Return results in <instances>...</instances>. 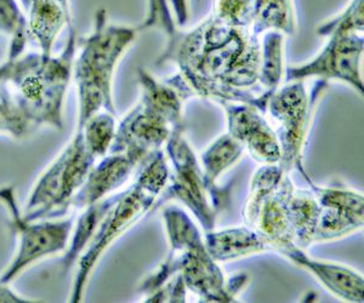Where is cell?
Returning <instances> with one entry per match:
<instances>
[{
	"label": "cell",
	"instance_id": "603a6c76",
	"mask_svg": "<svg viewBox=\"0 0 364 303\" xmlns=\"http://www.w3.org/2000/svg\"><path fill=\"white\" fill-rule=\"evenodd\" d=\"M363 0H351L350 4L338 16L319 25L317 34L323 38L360 34V32H363Z\"/></svg>",
	"mask_w": 364,
	"mask_h": 303
},
{
	"label": "cell",
	"instance_id": "ac0fdd59",
	"mask_svg": "<svg viewBox=\"0 0 364 303\" xmlns=\"http://www.w3.org/2000/svg\"><path fill=\"white\" fill-rule=\"evenodd\" d=\"M0 32L11 39L6 60H15L25 54L31 38L28 20L16 0H0Z\"/></svg>",
	"mask_w": 364,
	"mask_h": 303
},
{
	"label": "cell",
	"instance_id": "f1b7e54d",
	"mask_svg": "<svg viewBox=\"0 0 364 303\" xmlns=\"http://www.w3.org/2000/svg\"><path fill=\"white\" fill-rule=\"evenodd\" d=\"M31 1L32 0H20V3H21L22 6L25 9L26 11H27V9H28L29 4H31Z\"/></svg>",
	"mask_w": 364,
	"mask_h": 303
},
{
	"label": "cell",
	"instance_id": "44dd1931",
	"mask_svg": "<svg viewBox=\"0 0 364 303\" xmlns=\"http://www.w3.org/2000/svg\"><path fill=\"white\" fill-rule=\"evenodd\" d=\"M243 152V143L231 135H225L214 142L210 148L203 154V165L205 167L204 179L209 191L214 188V181L219 177L223 171L236 162Z\"/></svg>",
	"mask_w": 364,
	"mask_h": 303
},
{
	"label": "cell",
	"instance_id": "9a60e30c",
	"mask_svg": "<svg viewBox=\"0 0 364 303\" xmlns=\"http://www.w3.org/2000/svg\"><path fill=\"white\" fill-rule=\"evenodd\" d=\"M119 193L109 195L108 198L100 200L97 203L91 204L84 208L82 215L78 217L77 224L73 226V231L70 234V246H67L65 256L63 258V270H70L77 260L80 258L87 243L96 232L101 221L104 220L108 211L116 204Z\"/></svg>",
	"mask_w": 364,
	"mask_h": 303
},
{
	"label": "cell",
	"instance_id": "6da1fadb",
	"mask_svg": "<svg viewBox=\"0 0 364 303\" xmlns=\"http://www.w3.org/2000/svg\"><path fill=\"white\" fill-rule=\"evenodd\" d=\"M176 63L180 73L166 83L183 100L192 96L267 111L272 94L260 87L261 43L252 29L228 25L211 13L188 32L170 37L159 62Z\"/></svg>",
	"mask_w": 364,
	"mask_h": 303
},
{
	"label": "cell",
	"instance_id": "ffe728a7",
	"mask_svg": "<svg viewBox=\"0 0 364 303\" xmlns=\"http://www.w3.org/2000/svg\"><path fill=\"white\" fill-rule=\"evenodd\" d=\"M77 129L82 130L84 143L87 145V150L96 159L102 158L109 152L114 140L117 130L116 114L106 111L96 113L82 126H77Z\"/></svg>",
	"mask_w": 364,
	"mask_h": 303
},
{
	"label": "cell",
	"instance_id": "3957f363",
	"mask_svg": "<svg viewBox=\"0 0 364 303\" xmlns=\"http://www.w3.org/2000/svg\"><path fill=\"white\" fill-rule=\"evenodd\" d=\"M136 38V29L108 22L105 9L95 15L91 33L84 38L73 63V79L78 95V123L82 126L96 113L116 114L113 77L117 65Z\"/></svg>",
	"mask_w": 364,
	"mask_h": 303
},
{
	"label": "cell",
	"instance_id": "7402d4cb",
	"mask_svg": "<svg viewBox=\"0 0 364 303\" xmlns=\"http://www.w3.org/2000/svg\"><path fill=\"white\" fill-rule=\"evenodd\" d=\"M37 128L17 107L9 87L0 84V133H6L21 140L29 136Z\"/></svg>",
	"mask_w": 364,
	"mask_h": 303
},
{
	"label": "cell",
	"instance_id": "7c38bea8",
	"mask_svg": "<svg viewBox=\"0 0 364 303\" xmlns=\"http://www.w3.org/2000/svg\"><path fill=\"white\" fill-rule=\"evenodd\" d=\"M141 159L128 153H107L92 166L85 182L70 200V206L84 209L107 198L128 181Z\"/></svg>",
	"mask_w": 364,
	"mask_h": 303
},
{
	"label": "cell",
	"instance_id": "2e32d148",
	"mask_svg": "<svg viewBox=\"0 0 364 303\" xmlns=\"http://www.w3.org/2000/svg\"><path fill=\"white\" fill-rule=\"evenodd\" d=\"M266 241L260 234L249 229L237 228L209 233L207 249L213 260L226 261L265 249Z\"/></svg>",
	"mask_w": 364,
	"mask_h": 303
},
{
	"label": "cell",
	"instance_id": "4fadbf2b",
	"mask_svg": "<svg viewBox=\"0 0 364 303\" xmlns=\"http://www.w3.org/2000/svg\"><path fill=\"white\" fill-rule=\"evenodd\" d=\"M27 13L31 38L37 42L41 54L51 56L63 27L72 23L70 17L55 0H32Z\"/></svg>",
	"mask_w": 364,
	"mask_h": 303
},
{
	"label": "cell",
	"instance_id": "5b68a950",
	"mask_svg": "<svg viewBox=\"0 0 364 303\" xmlns=\"http://www.w3.org/2000/svg\"><path fill=\"white\" fill-rule=\"evenodd\" d=\"M96 160L84 143L82 130L75 128L73 138L34 184L22 211L26 220L58 219V215H63Z\"/></svg>",
	"mask_w": 364,
	"mask_h": 303
},
{
	"label": "cell",
	"instance_id": "8fae6325",
	"mask_svg": "<svg viewBox=\"0 0 364 303\" xmlns=\"http://www.w3.org/2000/svg\"><path fill=\"white\" fill-rule=\"evenodd\" d=\"M224 107L228 112V130L232 138L248 145L259 162L272 165L281 160L278 138L259 109L247 104H225Z\"/></svg>",
	"mask_w": 364,
	"mask_h": 303
},
{
	"label": "cell",
	"instance_id": "30bf717a",
	"mask_svg": "<svg viewBox=\"0 0 364 303\" xmlns=\"http://www.w3.org/2000/svg\"><path fill=\"white\" fill-rule=\"evenodd\" d=\"M182 130L183 126L174 128L168 138V150L176 166V174L171 189L175 197L180 198L192 209V211L196 212L203 226L210 228L214 212L209 208L204 195L208 184L204 175L202 176L199 171L190 147L182 138Z\"/></svg>",
	"mask_w": 364,
	"mask_h": 303
},
{
	"label": "cell",
	"instance_id": "7a4b0ae2",
	"mask_svg": "<svg viewBox=\"0 0 364 303\" xmlns=\"http://www.w3.org/2000/svg\"><path fill=\"white\" fill-rule=\"evenodd\" d=\"M68 29L66 45L58 56L28 53L0 65V84L9 87L17 107L36 128L63 129V104L78 42L72 23Z\"/></svg>",
	"mask_w": 364,
	"mask_h": 303
},
{
	"label": "cell",
	"instance_id": "cb8c5ba5",
	"mask_svg": "<svg viewBox=\"0 0 364 303\" xmlns=\"http://www.w3.org/2000/svg\"><path fill=\"white\" fill-rule=\"evenodd\" d=\"M213 15L228 25L250 29L252 0H215Z\"/></svg>",
	"mask_w": 364,
	"mask_h": 303
},
{
	"label": "cell",
	"instance_id": "8992f818",
	"mask_svg": "<svg viewBox=\"0 0 364 303\" xmlns=\"http://www.w3.org/2000/svg\"><path fill=\"white\" fill-rule=\"evenodd\" d=\"M0 203L8 212L10 227L17 238L16 253L0 275V282L11 284L34 263L66 251L75 226L73 219L26 220L13 187L0 188Z\"/></svg>",
	"mask_w": 364,
	"mask_h": 303
},
{
	"label": "cell",
	"instance_id": "9c48e42d",
	"mask_svg": "<svg viewBox=\"0 0 364 303\" xmlns=\"http://www.w3.org/2000/svg\"><path fill=\"white\" fill-rule=\"evenodd\" d=\"M363 44V37L357 33L328 38L327 45L315 58L287 68V83L317 77L322 80H341L363 94V80L360 71Z\"/></svg>",
	"mask_w": 364,
	"mask_h": 303
},
{
	"label": "cell",
	"instance_id": "4316f807",
	"mask_svg": "<svg viewBox=\"0 0 364 303\" xmlns=\"http://www.w3.org/2000/svg\"><path fill=\"white\" fill-rule=\"evenodd\" d=\"M34 302L32 299H26L11 289L10 284L0 282V303H28Z\"/></svg>",
	"mask_w": 364,
	"mask_h": 303
},
{
	"label": "cell",
	"instance_id": "ba28073f",
	"mask_svg": "<svg viewBox=\"0 0 364 303\" xmlns=\"http://www.w3.org/2000/svg\"><path fill=\"white\" fill-rule=\"evenodd\" d=\"M178 126L183 124L175 121L149 96L142 94L140 102L117 126L108 153L132 154L142 160L168 141L170 133Z\"/></svg>",
	"mask_w": 364,
	"mask_h": 303
},
{
	"label": "cell",
	"instance_id": "d6986e66",
	"mask_svg": "<svg viewBox=\"0 0 364 303\" xmlns=\"http://www.w3.org/2000/svg\"><path fill=\"white\" fill-rule=\"evenodd\" d=\"M283 43L281 32L269 31L264 34L261 43L260 87L269 94L277 90L283 72Z\"/></svg>",
	"mask_w": 364,
	"mask_h": 303
},
{
	"label": "cell",
	"instance_id": "d4e9b609",
	"mask_svg": "<svg viewBox=\"0 0 364 303\" xmlns=\"http://www.w3.org/2000/svg\"><path fill=\"white\" fill-rule=\"evenodd\" d=\"M158 27L169 38L178 31L169 0H149L147 16L141 23L140 29Z\"/></svg>",
	"mask_w": 364,
	"mask_h": 303
},
{
	"label": "cell",
	"instance_id": "5bb4252c",
	"mask_svg": "<svg viewBox=\"0 0 364 303\" xmlns=\"http://www.w3.org/2000/svg\"><path fill=\"white\" fill-rule=\"evenodd\" d=\"M281 253H286L287 256H289L290 260L312 270L329 289L336 292L338 295L355 302L363 301V280L360 275L353 273L351 270H346L341 266L331 265L326 262L312 261L294 246L281 250Z\"/></svg>",
	"mask_w": 364,
	"mask_h": 303
},
{
	"label": "cell",
	"instance_id": "83f0119b",
	"mask_svg": "<svg viewBox=\"0 0 364 303\" xmlns=\"http://www.w3.org/2000/svg\"><path fill=\"white\" fill-rule=\"evenodd\" d=\"M55 1L63 8V11L67 13V16L70 17V0H55Z\"/></svg>",
	"mask_w": 364,
	"mask_h": 303
},
{
	"label": "cell",
	"instance_id": "52a82bcc",
	"mask_svg": "<svg viewBox=\"0 0 364 303\" xmlns=\"http://www.w3.org/2000/svg\"><path fill=\"white\" fill-rule=\"evenodd\" d=\"M327 87V80H318L312 92L307 94L304 80H295L288 82L271 96L267 109L279 123L277 138L281 145L282 169H289L298 162L316 104Z\"/></svg>",
	"mask_w": 364,
	"mask_h": 303
},
{
	"label": "cell",
	"instance_id": "e0dca14e",
	"mask_svg": "<svg viewBox=\"0 0 364 303\" xmlns=\"http://www.w3.org/2000/svg\"><path fill=\"white\" fill-rule=\"evenodd\" d=\"M295 28L293 0H252V33L260 35L269 31H276L293 34Z\"/></svg>",
	"mask_w": 364,
	"mask_h": 303
},
{
	"label": "cell",
	"instance_id": "484cf974",
	"mask_svg": "<svg viewBox=\"0 0 364 303\" xmlns=\"http://www.w3.org/2000/svg\"><path fill=\"white\" fill-rule=\"evenodd\" d=\"M170 8L174 15L175 23L183 27L188 21V0H169Z\"/></svg>",
	"mask_w": 364,
	"mask_h": 303
},
{
	"label": "cell",
	"instance_id": "277c9868",
	"mask_svg": "<svg viewBox=\"0 0 364 303\" xmlns=\"http://www.w3.org/2000/svg\"><path fill=\"white\" fill-rule=\"evenodd\" d=\"M166 176L168 169L163 159V153L158 152L157 157H154L145 166L133 186L119 193L116 204L101 221L79 258L77 273L72 285L70 302L82 301L89 277L100 258L120 234H123L151 208L158 192L164 186Z\"/></svg>",
	"mask_w": 364,
	"mask_h": 303
}]
</instances>
